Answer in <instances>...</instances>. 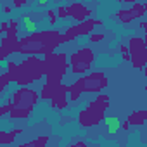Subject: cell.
I'll return each instance as SVG.
<instances>
[{"instance_id": "ac0fdd59", "label": "cell", "mask_w": 147, "mask_h": 147, "mask_svg": "<svg viewBox=\"0 0 147 147\" xmlns=\"http://www.w3.org/2000/svg\"><path fill=\"white\" fill-rule=\"evenodd\" d=\"M59 19H66L67 18V9L66 7H57V14H55Z\"/></svg>"}, {"instance_id": "d4e9b609", "label": "cell", "mask_w": 147, "mask_h": 147, "mask_svg": "<svg viewBox=\"0 0 147 147\" xmlns=\"http://www.w3.org/2000/svg\"><path fill=\"white\" fill-rule=\"evenodd\" d=\"M119 49H121V54H126V52H128V47H126L125 43H123V45H119Z\"/></svg>"}, {"instance_id": "3957f363", "label": "cell", "mask_w": 147, "mask_h": 147, "mask_svg": "<svg viewBox=\"0 0 147 147\" xmlns=\"http://www.w3.org/2000/svg\"><path fill=\"white\" fill-rule=\"evenodd\" d=\"M106 87H107L106 75L100 73V71H97V73H90V75L80 78L76 83H73L71 87H67V95H69L71 102H75V100H78V97L83 92H100Z\"/></svg>"}, {"instance_id": "8fae6325", "label": "cell", "mask_w": 147, "mask_h": 147, "mask_svg": "<svg viewBox=\"0 0 147 147\" xmlns=\"http://www.w3.org/2000/svg\"><path fill=\"white\" fill-rule=\"evenodd\" d=\"M67 9V16H71L75 21H83V19H87L88 16H90V9H87L83 4H71L69 7H66Z\"/></svg>"}, {"instance_id": "277c9868", "label": "cell", "mask_w": 147, "mask_h": 147, "mask_svg": "<svg viewBox=\"0 0 147 147\" xmlns=\"http://www.w3.org/2000/svg\"><path fill=\"white\" fill-rule=\"evenodd\" d=\"M66 71H67V62H66V55L64 54H55V52L45 54L43 75L47 76V82L61 83V80L66 75Z\"/></svg>"}, {"instance_id": "cb8c5ba5", "label": "cell", "mask_w": 147, "mask_h": 147, "mask_svg": "<svg viewBox=\"0 0 147 147\" xmlns=\"http://www.w3.org/2000/svg\"><path fill=\"white\" fill-rule=\"evenodd\" d=\"M24 4H26V0H14V5L16 7H23Z\"/></svg>"}, {"instance_id": "f1b7e54d", "label": "cell", "mask_w": 147, "mask_h": 147, "mask_svg": "<svg viewBox=\"0 0 147 147\" xmlns=\"http://www.w3.org/2000/svg\"><path fill=\"white\" fill-rule=\"evenodd\" d=\"M123 2H126V4H135V0H123Z\"/></svg>"}, {"instance_id": "ba28073f", "label": "cell", "mask_w": 147, "mask_h": 147, "mask_svg": "<svg viewBox=\"0 0 147 147\" xmlns=\"http://www.w3.org/2000/svg\"><path fill=\"white\" fill-rule=\"evenodd\" d=\"M100 24H102V23L97 21V19H83V21H80L76 26H71L64 35H61V43H64V42H71V40H75L76 36L90 35L92 30H94L95 26H100Z\"/></svg>"}, {"instance_id": "52a82bcc", "label": "cell", "mask_w": 147, "mask_h": 147, "mask_svg": "<svg viewBox=\"0 0 147 147\" xmlns=\"http://www.w3.org/2000/svg\"><path fill=\"white\" fill-rule=\"evenodd\" d=\"M92 62H94L92 50L90 49H82V50H78V52H75L71 55L69 67H71V71L75 73V75H83V73H87L90 69Z\"/></svg>"}, {"instance_id": "4fadbf2b", "label": "cell", "mask_w": 147, "mask_h": 147, "mask_svg": "<svg viewBox=\"0 0 147 147\" xmlns=\"http://www.w3.org/2000/svg\"><path fill=\"white\" fill-rule=\"evenodd\" d=\"M147 119V111H135V113H131L130 116H128V123L130 125H135V126H138V125H144V121Z\"/></svg>"}, {"instance_id": "30bf717a", "label": "cell", "mask_w": 147, "mask_h": 147, "mask_svg": "<svg viewBox=\"0 0 147 147\" xmlns=\"http://www.w3.org/2000/svg\"><path fill=\"white\" fill-rule=\"evenodd\" d=\"M145 14V4H133V9H121L114 14L116 19H119L121 23H131L137 18H142Z\"/></svg>"}, {"instance_id": "6da1fadb", "label": "cell", "mask_w": 147, "mask_h": 147, "mask_svg": "<svg viewBox=\"0 0 147 147\" xmlns=\"http://www.w3.org/2000/svg\"><path fill=\"white\" fill-rule=\"evenodd\" d=\"M61 45V33L59 31H33L30 36L18 42V52L26 55H38L54 52Z\"/></svg>"}, {"instance_id": "5b68a950", "label": "cell", "mask_w": 147, "mask_h": 147, "mask_svg": "<svg viewBox=\"0 0 147 147\" xmlns=\"http://www.w3.org/2000/svg\"><path fill=\"white\" fill-rule=\"evenodd\" d=\"M109 107V97L106 94H99L97 99L80 113V125L82 126H95L102 121L104 118V111Z\"/></svg>"}, {"instance_id": "9c48e42d", "label": "cell", "mask_w": 147, "mask_h": 147, "mask_svg": "<svg viewBox=\"0 0 147 147\" xmlns=\"http://www.w3.org/2000/svg\"><path fill=\"white\" fill-rule=\"evenodd\" d=\"M38 100V94L31 88H26V87H21L14 97H12V107H21V109H31L33 111V106L36 104Z\"/></svg>"}, {"instance_id": "9a60e30c", "label": "cell", "mask_w": 147, "mask_h": 147, "mask_svg": "<svg viewBox=\"0 0 147 147\" xmlns=\"http://www.w3.org/2000/svg\"><path fill=\"white\" fill-rule=\"evenodd\" d=\"M104 121H106V125H107V130H109V133H116V130H119V119L118 118H113V116H109V118H102Z\"/></svg>"}, {"instance_id": "484cf974", "label": "cell", "mask_w": 147, "mask_h": 147, "mask_svg": "<svg viewBox=\"0 0 147 147\" xmlns=\"http://www.w3.org/2000/svg\"><path fill=\"white\" fill-rule=\"evenodd\" d=\"M119 126H121L123 130H128V128H130V123H128V121H125V123H121Z\"/></svg>"}, {"instance_id": "f546056e", "label": "cell", "mask_w": 147, "mask_h": 147, "mask_svg": "<svg viewBox=\"0 0 147 147\" xmlns=\"http://www.w3.org/2000/svg\"><path fill=\"white\" fill-rule=\"evenodd\" d=\"M116 2H123V0H116Z\"/></svg>"}, {"instance_id": "83f0119b", "label": "cell", "mask_w": 147, "mask_h": 147, "mask_svg": "<svg viewBox=\"0 0 147 147\" xmlns=\"http://www.w3.org/2000/svg\"><path fill=\"white\" fill-rule=\"evenodd\" d=\"M11 11H12V9H11V7H9V5H7V7H4V12H7V14H9V12H11Z\"/></svg>"}, {"instance_id": "8992f818", "label": "cell", "mask_w": 147, "mask_h": 147, "mask_svg": "<svg viewBox=\"0 0 147 147\" xmlns=\"http://www.w3.org/2000/svg\"><path fill=\"white\" fill-rule=\"evenodd\" d=\"M128 55L130 61L133 64V67L137 69H144L145 62H147V50H145V42L140 36H133L128 42Z\"/></svg>"}, {"instance_id": "7402d4cb", "label": "cell", "mask_w": 147, "mask_h": 147, "mask_svg": "<svg viewBox=\"0 0 147 147\" xmlns=\"http://www.w3.org/2000/svg\"><path fill=\"white\" fill-rule=\"evenodd\" d=\"M47 18H49V21H50V24H55V21H57V16H55V12L54 11H47Z\"/></svg>"}, {"instance_id": "d6986e66", "label": "cell", "mask_w": 147, "mask_h": 147, "mask_svg": "<svg viewBox=\"0 0 147 147\" xmlns=\"http://www.w3.org/2000/svg\"><path fill=\"white\" fill-rule=\"evenodd\" d=\"M11 107H12V102H11V100H7L2 107H0V116L5 114V113H9V111H11Z\"/></svg>"}, {"instance_id": "44dd1931", "label": "cell", "mask_w": 147, "mask_h": 147, "mask_svg": "<svg viewBox=\"0 0 147 147\" xmlns=\"http://www.w3.org/2000/svg\"><path fill=\"white\" fill-rule=\"evenodd\" d=\"M45 144H47V137L38 138V140H33V142H28V144H24V145H45Z\"/></svg>"}, {"instance_id": "4316f807", "label": "cell", "mask_w": 147, "mask_h": 147, "mask_svg": "<svg viewBox=\"0 0 147 147\" xmlns=\"http://www.w3.org/2000/svg\"><path fill=\"white\" fill-rule=\"evenodd\" d=\"M47 2H49V0H38V4L43 7V5H47Z\"/></svg>"}, {"instance_id": "2e32d148", "label": "cell", "mask_w": 147, "mask_h": 147, "mask_svg": "<svg viewBox=\"0 0 147 147\" xmlns=\"http://www.w3.org/2000/svg\"><path fill=\"white\" fill-rule=\"evenodd\" d=\"M11 82H12V78H11V75H9L7 71L4 73V75H0V92H2V90L5 88V85L11 83Z\"/></svg>"}, {"instance_id": "e0dca14e", "label": "cell", "mask_w": 147, "mask_h": 147, "mask_svg": "<svg viewBox=\"0 0 147 147\" xmlns=\"http://www.w3.org/2000/svg\"><path fill=\"white\" fill-rule=\"evenodd\" d=\"M24 26H26V30L30 31V33H33L35 30H36V24H35V21L31 19V16H24Z\"/></svg>"}, {"instance_id": "ffe728a7", "label": "cell", "mask_w": 147, "mask_h": 147, "mask_svg": "<svg viewBox=\"0 0 147 147\" xmlns=\"http://www.w3.org/2000/svg\"><path fill=\"white\" fill-rule=\"evenodd\" d=\"M88 38H90V42H94V43H95V42L104 40V35H102V33H94V35L90 33V36H88Z\"/></svg>"}, {"instance_id": "603a6c76", "label": "cell", "mask_w": 147, "mask_h": 147, "mask_svg": "<svg viewBox=\"0 0 147 147\" xmlns=\"http://www.w3.org/2000/svg\"><path fill=\"white\" fill-rule=\"evenodd\" d=\"M7 30H9V21H7V23H4L2 26H0V33H5Z\"/></svg>"}, {"instance_id": "7a4b0ae2", "label": "cell", "mask_w": 147, "mask_h": 147, "mask_svg": "<svg viewBox=\"0 0 147 147\" xmlns=\"http://www.w3.org/2000/svg\"><path fill=\"white\" fill-rule=\"evenodd\" d=\"M7 73L11 75L12 82H18L21 87H26L31 82H36L43 76V61L36 55H30L21 64L9 62Z\"/></svg>"}, {"instance_id": "5bb4252c", "label": "cell", "mask_w": 147, "mask_h": 147, "mask_svg": "<svg viewBox=\"0 0 147 147\" xmlns=\"http://www.w3.org/2000/svg\"><path fill=\"white\" fill-rule=\"evenodd\" d=\"M59 87H61V83H50V82H47V83L43 85V88H42V99L50 100V97L57 92Z\"/></svg>"}, {"instance_id": "7c38bea8", "label": "cell", "mask_w": 147, "mask_h": 147, "mask_svg": "<svg viewBox=\"0 0 147 147\" xmlns=\"http://www.w3.org/2000/svg\"><path fill=\"white\" fill-rule=\"evenodd\" d=\"M50 104H52V107H55V109L67 107V87L61 85V87L57 88V92L50 97Z\"/></svg>"}]
</instances>
